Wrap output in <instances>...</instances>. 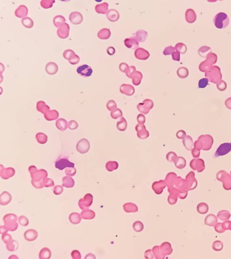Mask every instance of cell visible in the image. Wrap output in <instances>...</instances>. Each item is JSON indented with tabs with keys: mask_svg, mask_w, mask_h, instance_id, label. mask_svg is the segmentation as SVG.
I'll use <instances>...</instances> for the list:
<instances>
[{
	"mask_svg": "<svg viewBox=\"0 0 231 259\" xmlns=\"http://www.w3.org/2000/svg\"><path fill=\"white\" fill-rule=\"evenodd\" d=\"M18 218L14 214H8L5 215L3 217V221L5 223L4 226L11 231H14L18 227V224L17 221Z\"/></svg>",
	"mask_w": 231,
	"mask_h": 259,
	"instance_id": "1",
	"label": "cell"
},
{
	"mask_svg": "<svg viewBox=\"0 0 231 259\" xmlns=\"http://www.w3.org/2000/svg\"><path fill=\"white\" fill-rule=\"evenodd\" d=\"M213 22L216 28L219 29H224L229 25V17L225 13H219L214 17Z\"/></svg>",
	"mask_w": 231,
	"mask_h": 259,
	"instance_id": "2",
	"label": "cell"
},
{
	"mask_svg": "<svg viewBox=\"0 0 231 259\" xmlns=\"http://www.w3.org/2000/svg\"><path fill=\"white\" fill-rule=\"evenodd\" d=\"M93 198V197L91 194H86L84 198H81L79 200V206L80 208L83 211L88 209V207H90L92 204Z\"/></svg>",
	"mask_w": 231,
	"mask_h": 259,
	"instance_id": "3",
	"label": "cell"
},
{
	"mask_svg": "<svg viewBox=\"0 0 231 259\" xmlns=\"http://www.w3.org/2000/svg\"><path fill=\"white\" fill-rule=\"evenodd\" d=\"M75 164L67 159H61L56 162L55 167L59 170H62L67 167L74 168Z\"/></svg>",
	"mask_w": 231,
	"mask_h": 259,
	"instance_id": "4",
	"label": "cell"
},
{
	"mask_svg": "<svg viewBox=\"0 0 231 259\" xmlns=\"http://www.w3.org/2000/svg\"><path fill=\"white\" fill-rule=\"evenodd\" d=\"M231 151V143H224L219 146L215 153V156H224Z\"/></svg>",
	"mask_w": 231,
	"mask_h": 259,
	"instance_id": "5",
	"label": "cell"
},
{
	"mask_svg": "<svg viewBox=\"0 0 231 259\" xmlns=\"http://www.w3.org/2000/svg\"><path fill=\"white\" fill-rule=\"evenodd\" d=\"M70 32V26L67 23H64L59 27L57 30L58 36L61 38L64 39L69 36Z\"/></svg>",
	"mask_w": 231,
	"mask_h": 259,
	"instance_id": "6",
	"label": "cell"
},
{
	"mask_svg": "<svg viewBox=\"0 0 231 259\" xmlns=\"http://www.w3.org/2000/svg\"><path fill=\"white\" fill-rule=\"evenodd\" d=\"M77 72L85 77H90L93 73V69L87 65H83L77 68Z\"/></svg>",
	"mask_w": 231,
	"mask_h": 259,
	"instance_id": "7",
	"label": "cell"
},
{
	"mask_svg": "<svg viewBox=\"0 0 231 259\" xmlns=\"http://www.w3.org/2000/svg\"><path fill=\"white\" fill-rule=\"evenodd\" d=\"M69 19L71 23L74 25H78L82 23L83 17L81 14L79 12H73L70 14Z\"/></svg>",
	"mask_w": 231,
	"mask_h": 259,
	"instance_id": "8",
	"label": "cell"
},
{
	"mask_svg": "<svg viewBox=\"0 0 231 259\" xmlns=\"http://www.w3.org/2000/svg\"><path fill=\"white\" fill-rule=\"evenodd\" d=\"M38 236V233L37 231L32 229L27 230L24 234L25 239L29 242H32L36 240Z\"/></svg>",
	"mask_w": 231,
	"mask_h": 259,
	"instance_id": "9",
	"label": "cell"
},
{
	"mask_svg": "<svg viewBox=\"0 0 231 259\" xmlns=\"http://www.w3.org/2000/svg\"><path fill=\"white\" fill-rule=\"evenodd\" d=\"M15 16L20 18H23L28 15V9L25 5H20L15 10Z\"/></svg>",
	"mask_w": 231,
	"mask_h": 259,
	"instance_id": "10",
	"label": "cell"
},
{
	"mask_svg": "<svg viewBox=\"0 0 231 259\" xmlns=\"http://www.w3.org/2000/svg\"><path fill=\"white\" fill-rule=\"evenodd\" d=\"M46 72L50 75L56 74L58 70V67L54 62H50L46 65L45 67Z\"/></svg>",
	"mask_w": 231,
	"mask_h": 259,
	"instance_id": "11",
	"label": "cell"
},
{
	"mask_svg": "<svg viewBox=\"0 0 231 259\" xmlns=\"http://www.w3.org/2000/svg\"><path fill=\"white\" fill-rule=\"evenodd\" d=\"M12 200V195L7 192L5 191L0 196V204L2 206H6L10 203Z\"/></svg>",
	"mask_w": 231,
	"mask_h": 259,
	"instance_id": "12",
	"label": "cell"
},
{
	"mask_svg": "<svg viewBox=\"0 0 231 259\" xmlns=\"http://www.w3.org/2000/svg\"><path fill=\"white\" fill-rule=\"evenodd\" d=\"M135 57L138 59L140 60H146L149 57V55L148 51L146 50H145L144 49L138 48L136 50L135 52Z\"/></svg>",
	"mask_w": 231,
	"mask_h": 259,
	"instance_id": "13",
	"label": "cell"
},
{
	"mask_svg": "<svg viewBox=\"0 0 231 259\" xmlns=\"http://www.w3.org/2000/svg\"><path fill=\"white\" fill-rule=\"evenodd\" d=\"M109 5L108 3L104 2L102 4L97 5L95 6V11L96 12L99 14H106L108 10Z\"/></svg>",
	"mask_w": 231,
	"mask_h": 259,
	"instance_id": "14",
	"label": "cell"
},
{
	"mask_svg": "<svg viewBox=\"0 0 231 259\" xmlns=\"http://www.w3.org/2000/svg\"><path fill=\"white\" fill-rule=\"evenodd\" d=\"M81 216L79 213L74 212L70 215L69 220L72 224H77L81 221Z\"/></svg>",
	"mask_w": 231,
	"mask_h": 259,
	"instance_id": "15",
	"label": "cell"
},
{
	"mask_svg": "<svg viewBox=\"0 0 231 259\" xmlns=\"http://www.w3.org/2000/svg\"><path fill=\"white\" fill-rule=\"evenodd\" d=\"M106 17L108 19L112 22H115L118 20L119 19V15L118 12L115 10H111L109 11L106 14Z\"/></svg>",
	"mask_w": 231,
	"mask_h": 259,
	"instance_id": "16",
	"label": "cell"
},
{
	"mask_svg": "<svg viewBox=\"0 0 231 259\" xmlns=\"http://www.w3.org/2000/svg\"><path fill=\"white\" fill-rule=\"evenodd\" d=\"M51 253L49 249L43 248L40 251L39 258L41 259H49L51 257Z\"/></svg>",
	"mask_w": 231,
	"mask_h": 259,
	"instance_id": "17",
	"label": "cell"
},
{
	"mask_svg": "<svg viewBox=\"0 0 231 259\" xmlns=\"http://www.w3.org/2000/svg\"><path fill=\"white\" fill-rule=\"evenodd\" d=\"M95 213L93 211L90 210H84L81 213V218L84 219H92L95 217Z\"/></svg>",
	"mask_w": 231,
	"mask_h": 259,
	"instance_id": "18",
	"label": "cell"
},
{
	"mask_svg": "<svg viewBox=\"0 0 231 259\" xmlns=\"http://www.w3.org/2000/svg\"><path fill=\"white\" fill-rule=\"evenodd\" d=\"M53 24L56 27L59 28L62 25L65 23L66 19L62 15H57L53 19Z\"/></svg>",
	"mask_w": 231,
	"mask_h": 259,
	"instance_id": "19",
	"label": "cell"
},
{
	"mask_svg": "<svg viewBox=\"0 0 231 259\" xmlns=\"http://www.w3.org/2000/svg\"><path fill=\"white\" fill-rule=\"evenodd\" d=\"M111 35L109 30L108 29H103L98 32V36L101 39H108Z\"/></svg>",
	"mask_w": 231,
	"mask_h": 259,
	"instance_id": "20",
	"label": "cell"
},
{
	"mask_svg": "<svg viewBox=\"0 0 231 259\" xmlns=\"http://www.w3.org/2000/svg\"><path fill=\"white\" fill-rule=\"evenodd\" d=\"M18 247L19 244L18 242L17 241L14 240H12L10 242L7 243L6 246L7 249L10 252H14L16 251Z\"/></svg>",
	"mask_w": 231,
	"mask_h": 259,
	"instance_id": "21",
	"label": "cell"
},
{
	"mask_svg": "<svg viewBox=\"0 0 231 259\" xmlns=\"http://www.w3.org/2000/svg\"><path fill=\"white\" fill-rule=\"evenodd\" d=\"M125 44L128 48H130L133 49V47H134V49H135L139 47L138 42L135 39L127 38L125 40Z\"/></svg>",
	"mask_w": 231,
	"mask_h": 259,
	"instance_id": "22",
	"label": "cell"
},
{
	"mask_svg": "<svg viewBox=\"0 0 231 259\" xmlns=\"http://www.w3.org/2000/svg\"><path fill=\"white\" fill-rule=\"evenodd\" d=\"M21 22L24 26L28 29L32 28L34 25L33 21L30 18V17H25L22 19Z\"/></svg>",
	"mask_w": 231,
	"mask_h": 259,
	"instance_id": "23",
	"label": "cell"
},
{
	"mask_svg": "<svg viewBox=\"0 0 231 259\" xmlns=\"http://www.w3.org/2000/svg\"><path fill=\"white\" fill-rule=\"evenodd\" d=\"M74 181L72 178L64 177L63 179L62 186L67 188H71L74 186Z\"/></svg>",
	"mask_w": 231,
	"mask_h": 259,
	"instance_id": "24",
	"label": "cell"
},
{
	"mask_svg": "<svg viewBox=\"0 0 231 259\" xmlns=\"http://www.w3.org/2000/svg\"><path fill=\"white\" fill-rule=\"evenodd\" d=\"M55 1L53 0H42L40 2V5L44 9L50 8L53 6Z\"/></svg>",
	"mask_w": 231,
	"mask_h": 259,
	"instance_id": "25",
	"label": "cell"
},
{
	"mask_svg": "<svg viewBox=\"0 0 231 259\" xmlns=\"http://www.w3.org/2000/svg\"><path fill=\"white\" fill-rule=\"evenodd\" d=\"M80 61V57L77 55L75 54V53L70 57L68 59L69 62L72 65H76L79 63Z\"/></svg>",
	"mask_w": 231,
	"mask_h": 259,
	"instance_id": "26",
	"label": "cell"
},
{
	"mask_svg": "<svg viewBox=\"0 0 231 259\" xmlns=\"http://www.w3.org/2000/svg\"><path fill=\"white\" fill-rule=\"evenodd\" d=\"M18 221L20 224L23 226H26L29 224V220L25 216H20L19 218Z\"/></svg>",
	"mask_w": 231,
	"mask_h": 259,
	"instance_id": "27",
	"label": "cell"
},
{
	"mask_svg": "<svg viewBox=\"0 0 231 259\" xmlns=\"http://www.w3.org/2000/svg\"><path fill=\"white\" fill-rule=\"evenodd\" d=\"M209 80L207 79L203 78L200 80L198 84L199 87L201 88H205L208 84Z\"/></svg>",
	"mask_w": 231,
	"mask_h": 259,
	"instance_id": "28",
	"label": "cell"
},
{
	"mask_svg": "<svg viewBox=\"0 0 231 259\" xmlns=\"http://www.w3.org/2000/svg\"><path fill=\"white\" fill-rule=\"evenodd\" d=\"M2 240H3L4 243L7 244L10 242V241H12V236L7 233L2 235Z\"/></svg>",
	"mask_w": 231,
	"mask_h": 259,
	"instance_id": "29",
	"label": "cell"
},
{
	"mask_svg": "<svg viewBox=\"0 0 231 259\" xmlns=\"http://www.w3.org/2000/svg\"><path fill=\"white\" fill-rule=\"evenodd\" d=\"M63 192V188L60 185L56 186L53 189V193L56 195H59Z\"/></svg>",
	"mask_w": 231,
	"mask_h": 259,
	"instance_id": "30",
	"label": "cell"
},
{
	"mask_svg": "<svg viewBox=\"0 0 231 259\" xmlns=\"http://www.w3.org/2000/svg\"><path fill=\"white\" fill-rule=\"evenodd\" d=\"M74 53H75V52L73 51L72 50L67 49L63 53V56H64V58L68 60L70 57L72 56Z\"/></svg>",
	"mask_w": 231,
	"mask_h": 259,
	"instance_id": "31",
	"label": "cell"
},
{
	"mask_svg": "<svg viewBox=\"0 0 231 259\" xmlns=\"http://www.w3.org/2000/svg\"><path fill=\"white\" fill-rule=\"evenodd\" d=\"M175 49V48H173L172 47H171V46L167 47V48H166L165 49L163 53H164V55H171L172 54V53H173V51H174Z\"/></svg>",
	"mask_w": 231,
	"mask_h": 259,
	"instance_id": "32",
	"label": "cell"
},
{
	"mask_svg": "<svg viewBox=\"0 0 231 259\" xmlns=\"http://www.w3.org/2000/svg\"><path fill=\"white\" fill-rule=\"evenodd\" d=\"M72 256L74 259H80L81 258L80 253L77 250H74L72 252Z\"/></svg>",
	"mask_w": 231,
	"mask_h": 259,
	"instance_id": "33",
	"label": "cell"
},
{
	"mask_svg": "<svg viewBox=\"0 0 231 259\" xmlns=\"http://www.w3.org/2000/svg\"><path fill=\"white\" fill-rule=\"evenodd\" d=\"M127 67L128 66L127 64H125V63H122V64H120V70L123 72H127L129 69H126V67Z\"/></svg>",
	"mask_w": 231,
	"mask_h": 259,
	"instance_id": "34",
	"label": "cell"
},
{
	"mask_svg": "<svg viewBox=\"0 0 231 259\" xmlns=\"http://www.w3.org/2000/svg\"><path fill=\"white\" fill-rule=\"evenodd\" d=\"M172 59L175 61H180V53L178 51L174 52L172 54Z\"/></svg>",
	"mask_w": 231,
	"mask_h": 259,
	"instance_id": "35",
	"label": "cell"
},
{
	"mask_svg": "<svg viewBox=\"0 0 231 259\" xmlns=\"http://www.w3.org/2000/svg\"><path fill=\"white\" fill-rule=\"evenodd\" d=\"M8 231L9 230L5 226H1L0 227V233L1 234L7 233Z\"/></svg>",
	"mask_w": 231,
	"mask_h": 259,
	"instance_id": "36",
	"label": "cell"
},
{
	"mask_svg": "<svg viewBox=\"0 0 231 259\" xmlns=\"http://www.w3.org/2000/svg\"><path fill=\"white\" fill-rule=\"evenodd\" d=\"M107 52L109 55H112L115 53V49L112 47H109L107 50Z\"/></svg>",
	"mask_w": 231,
	"mask_h": 259,
	"instance_id": "37",
	"label": "cell"
}]
</instances>
